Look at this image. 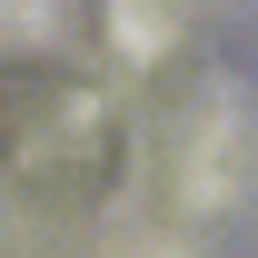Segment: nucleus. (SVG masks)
<instances>
[{"label": "nucleus", "mask_w": 258, "mask_h": 258, "mask_svg": "<svg viewBox=\"0 0 258 258\" xmlns=\"http://www.w3.org/2000/svg\"><path fill=\"white\" fill-rule=\"evenodd\" d=\"M99 258H199V248H189V228H169V219H119Z\"/></svg>", "instance_id": "obj_2"}, {"label": "nucleus", "mask_w": 258, "mask_h": 258, "mask_svg": "<svg viewBox=\"0 0 258 258\" xmlns=\"http://www.w3.org/2000/svg\"><path fill=\"white\" fill-rule=\"evenodd\" d=\"M169 189H179V209H238V199L258 189V109L238 90H209L189 109V119L169 129Z\"/></svg>", "instance_id": "obj_1"}, {"label": "nucleus", "mask_w": 258, "mask_h": 258, "mask_svg": "<svg viewBox=\"0 0 258 258\" xmlns=\"http://www.w3.org/2000/svg\"><path fill=\"white\" fill-rule=\"evenodd\" d=\"M60 30V0H0V50H40Z\"/></svg>", "instance_id": "obj_3"}]
</instances>
